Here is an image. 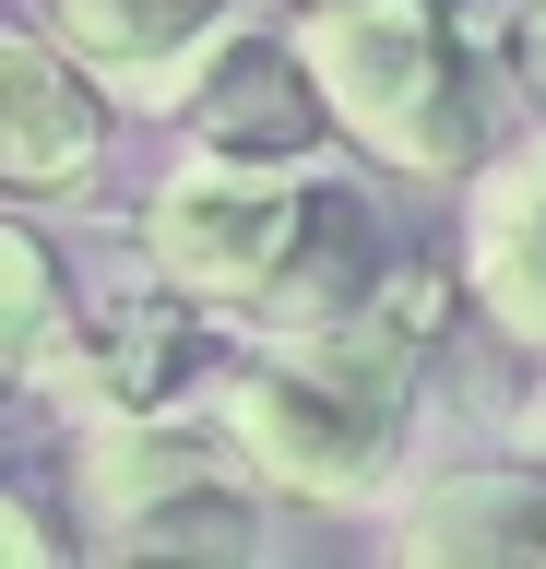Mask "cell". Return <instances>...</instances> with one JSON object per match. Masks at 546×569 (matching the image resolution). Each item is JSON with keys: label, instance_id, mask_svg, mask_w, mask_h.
Segmentation results:
<instances>
[{"label": "cell", "instance_id": "3", "mask_svg": "<svg viewBox=\"0 0 546 569\" xmlns=\"http://www.w3.org/2000/svg\"><path fill=\"white\" fill-rule=\"evenodd\" d=\"M297 60L321 83V119L380 178L464 190L499 142V60L464 24V0H332L297 12Z\"/></svg>", "mask_w": 546, "mask_h": 569}, {"label": "cell", "instance_id": "4", "mask_svg": "<svg viewBox=\"0 0 546 569\" xmlns=\"http://www.w3.org/2000/svg\"><path fill=\"white\" fill-rule=\"evenodd\" d=\"M72 546L83 558H250L261 487L215 416H83L72 439Z\"/></svg>", "mask_w": 546, "mask_h": 569}, {"label": "cell", "instance_id": "12", "mask_svg": "<svg viewBox=\"0 0 546 569\" xmlns=\"http://www.w3.org/2000/svg\"><path fill=\"white\" fill-rule=\"evenodd\" d=\"M357 320L380 332V345H404V356H439V332L464 320V273H451V261H428V249H393Z\"/></svg>", "mask_w": 546, "mask_h": 569}, {"label": "cell", "instance_id": "16", "mask_svg": "<svg viewBox=\"0 0 546 569\" xmlns=\"http://www.w3.org/2000/svg\"><path fill=\"white\" fill-rule=\"evenodd\" d=\"M274 12H286V24H297V12H332V0H274Z\"/></svg>", "mask_w": 546, "mask_h": 569}, {"label": "cell", "instance_id": "9", "mask_svg": "<svg viewBox=\"0 0 546 569\" xmlns=\"http://www.w3.org/2000/svg\"><path fill=\"white\" fill-rule=\"evenodd\" d=\"M380 546L416 569H546V451L523 462H464L393 498Z\"/></svg>", "mask_w": 546, "mask_h": 569}, {"label": "cell", "instance_id": "10", "mask_svg": "<svg viewBox=\"0 0 546 569\" xmlns=\"http://www.w3.org/2000/svg\"><path fill=\"white\" fill-rule=\"evenodd\" d=\"M238 24V0H37V36L72 48L131 119H167L190 83V60Z\"/></svg>", "mask_w": 546, "mask_h": 569}, {"label": "cell", "instance_id": "1", "mask_svg": "<svg viewBox=\"0 0 546 569\" xmlns=\"http://www.w3.org/2000/svg\"><path fill=\"white\" fill-rule=\"evenodd\" d=\"M155 284H179L190 309H215L226 332H332L368 309V284L393 261V213L380 190L309 167H238V154H190L143 190L131 213Z\"/></svg>", "mask_w": 546, "mask_h": 569}, {"label": "cell", "instance_id": "8", "mask_svg": "<svg viewBox=\"0 0 546 569\" xmlns=\"http://www.w3.org/2000/svg\"><path fill=\"white\" fill-rule=\"evenodd\" d=\"M464 309L499 345L546 356V131L487 142V167L464 178Z\"/></svg>", "mask_w": 546, "mask_h": 569}, {"label": "cell", "instance_id": "14", "mask_svg": "<svg viewBox=\"0 0 546 569\" xmlns=\"http://www.w3.org/2000/svg\"><path fill=\"white\" fill-rule=\"evenodd\" d=\"M60 558H83L72 522H60V510H37V498L0 475V569H60Z\"/></svg>", "mask_w": 546, "mask_h": 569}, {"label": "cell", "instance_id": "15", "mask_svg": "<svg viewBox=\"0 0 546 569\" xmlns=\"http://www.w3.org/2000/svg\"><path fill=\"white\" fill-rule=\"evenodd\" d=\"M523 451H546V380L523 391Z\"/></svg>", "mask_w": 546, "mask_h": 569}, {"label": "cell", "instance_id": "13", "mask_svg": "<svg viewBox=\"0 0 546 569\" xmlns=\"http://www.w3.org/2000/svg\"><path fill=\"white\" fill-rule=\"evenodd\" d=\"M487 60H499V83L546 119V0H499V24H487Z\"/></svg>", "mask_w": 546, "mask_h": 569}, {"label": "cell", "instance_id": "2", "mask_svg": "<svg viewBox=\"0 0 546 569\" xmlns=\"http://www.w3.org/2000/svg\"><path fill=\"white\" fill-rule=\"evenodd\" d=\"M416 368L428 356L380 345L368 320L332 332H250L215 356V427L250 462L261 498L297 510H380L416 462Z\"/></svg>", "mask_w": 546, "mask_h": 569}, {"label": "cell", "instance_id": "17", "mask_svg": "<svg viewBox=\"0 0 546 569\" xmlns=\"http://www.w3.org/2000/svg\"><path fill=\"white\" fill-rule=\"evenodd\" d=\"M0 475H12V427H0Z\"/></svg>", "mask_w": 546, "mask_h": 569}, {"label": "cell", "instance_id": "6", "mask_svg": "<svg viewBox=\"0 0 546 569\" xmlns=\"http://www.w3.org/2000/svg\"><path fill=\"white\" fill-rule=\"evenodd\" d=\"M108 142H119V96L72 48H48L37 24H0V202L60 213L108 190Z\"/></svg>", "mask_w": 546, "mask_h": 569}, {"label": "cell", "instance_id": "11", "mask_svg": "<svg viewBox=\"0 0 546 569\" xmlns=\"http://www.w3.org/2000/svg\"><path fill=\"white\" fill-rule=\"evenodd\" d=\"M72 261L37 238V213L24 202H0V391H24L37 380V356L60 345V320H72Z\"/></svg>", "mask_w": 546, "mask_h": 569}, {"label": "cell", "instance_id": "7", "mask_svg": "<svg viewBox=\"0 0 546 569\" xmlns=\"http://www.w3.org/2000/svg\"><path fill=\"white\" fill-rule=\"evenodd\" d=\"M167 119H190V154H238V167H309L321 131H332L297 36H274V24H226L215 48L190 60Z\"/></svg>", "mask_w": 546, "mask_h": 569}, {"label": "cell", "instance_id": "5", "mask_svg": "<svg viewBox=\"0 0 546 569\" xmlns=\"http://www.w3.org/2000/svg\"><path fill=\"white\" fill-rule=\"evenodd\" d=\"M215 356H226V320L143 273V284H119V297H72L60 345L37 356L24 391L72 403V416H155V403H179V391L215 380Z\"/></svg>", "mask_w": 546, "mask_h": 569}]
</instances>
